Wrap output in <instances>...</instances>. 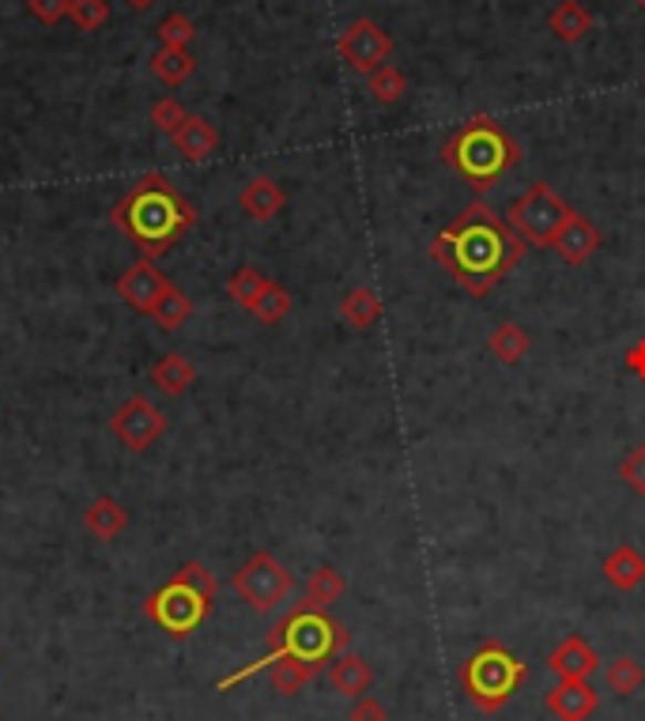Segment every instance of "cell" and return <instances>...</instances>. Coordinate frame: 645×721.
<instances>
[{
    "mask_svg": "<svg viewBox=\"0 0 645 721\" xmlns=\"http://www.w3.org/2000/svg\"><path fill=\"white\" fill-rule=\"evenodd\" d=\"M524 242L510 231L506 219L495 216L491 205L472 200L446 231L430 242L435 258L468 295H487L513 264L521 261Z\"/></svg>",
    "mask_w": 645,
    "mask_h": 721,
    "instance_id": "cell-1",
    "label": "cell"
},
{
    "mask_svg": "<svg viewBox=\"0 0 645 721\" xmlns=\"http://www.w3.org/2000/svg\"><path fill=\"white\" fill-rule=\"evenodd\" d=\"M110 223L141 250V258L155 261L170 253L197 223V208L189 205L163 175H147L117 200Z\"/></svg>",
    "mask_w": 645,
    "mask_h": 721,
    "instance_id": "cell-2",
    "label": "cell"
},
{
    "mask_svg": "<svg viewBox=\"0 0 645 721\" xmlns=\"http://www.w3.org/2000/svg\"><path fill=\"white\" fill-rule=\"evenodd\" d=\"M347 642H352L347 627H340L336 619H329L325 613H318V608L299 605V608H291V613L269 631V654H264L257 665H250V669L238 672V677L223 680L219 688H235L238 680L253 677L257 669H264V665L275 661V657H299V661L321 669V665L333 661L336 654H344Z\"/></svg>",
    "mask_w": 645,
    "mask_h": 721,
    "instance_id": "cell-3",
    "label": "cell"
},
{
    "mask_svg": "<svg viewBox=\"0 0 645 721\" xmlns=\"http://www.w3.org/2000/svg\"><path fill=\"white\" fill-rule=\"evenodd\" d=\"M441 159H446L476 194H487V189L521 159V148L499 122H491V117H472V122H465L446 140Z\"/></svg>",
    "mask_w": 645,
    "mask_h": 721,
    "instance_id": "cell-4",
    "label": "cell"
},
{
    "mask_svg": "<svg viewBox=\"0 0 645 721\" xmlns=\"http://www.w3.org/2000/svg\"><path fill=\"white\" fill-rule=\"evenodd\" d=\"M521 680H524V665L506 650L502 642H483L465 665H460L465 696L476 710H483V714H495V710L510 707Z\"/></svg>",
    "mask_w": 645,
    "mask_h": 721,
    "instance_id": "cell-5",
    "label": "cell"
},
{
    "mask_svg": "<svg viewBox=\"0 0 645 721\" xmlns=\"http://www.w3.org/2000/svg\"><path fill=\"white\" fill-rule=\"evenodd\" d=\"M570 212H574V208H570L566 200L548 186V181H537V186H529L521 197L510 200V208H506V223H510V231L518 234L521 242L543 250V245L555 242V234L562 231V223L570 219Z\"/></svg>",
    "mask_w": 645,
    "mask_h": 721,
    "instance_id": "cell-6",
    "label": "cell"
},
{
    "mask_svg": "<svg viewBox=\"0 0 645 721\" xmlns=\"http://www.w3.org/2000/svg\"><path fill=\"white\" fill-rule=\"evenodd\" d=\"M230 586H235L238 597H242L250 608H257V613H272V608H280L283 600L291 597L294 578H291V571L275 560V555L253 552L250 560L235 571Z\"/></svg>",
    "mask_w": 645,
    "mask_h": 721,
    "instance_id": "cell-7",
    "label": "cell"
},
{
    "mask_svg": "<svg viewBox=\"0 0 645 721\" xmlns=\"http://www.w3.org/2000/svg\"><path fill=\"white\" fill-rule=\"evenodd\" d=\"M208 613H211V600H205L200 593H193L189 586H181L174 578L144 600V616L155 619L174 638H186L189 631H197L208 619Z\"/></svg>",
    "mask_w": 645,
    "mask_h": 721,
    "instance_id": "cell-8",
    "label": "cell"
},
{
    "mask_svg": "<svg viewBox=\"0 0 645 721\" xmlns=\"http://www.w3.org/2000/svg\"><path fill=\"white\" fill-rule=\"evenodd\" d=\"M110 431H114L117 442L133 453H144L147 446H155L163 435H167V416L163 408H155L147 397H128L114 416H110Z\"/></svg>",
    "mask_w": 645,
    "mask_h": 721,
    "instance_id": "cell-9",
    "label": "cell"
},
{
    "mask_svg": "<svg viewBox=\"0 0 645 721\" xmlns=\"http://www.w3.org/2000/svg\"><path fill=\"white\" fill-rule=\"evenodd\" d=\"M340 61H347V69L371 76L374 69L389 65L393 58V39L385 34V27H377L374 20H355L344 34L336 39Z\"/></svg>",
    "mask_w": 645,
    "mask_h": 721,
    "instance_id": "cell-10",
    "label": "cell"
},
{
    "mask_svg": "<svg viewBox=\"0 0 645 721\" xmlns=\"http://www.w3.org/2000/svg\"><path fill=\"white\" fill-rule=\"evenodd\" d=\"M167 288H170V280L163 276V272L155 269V261H147V258H141L133 269H125L122 276H117V295H122V303L128 310H136V314H147V317H152L155 303H159Z\"/></svg>",
    "mask_w": 645,
    "mask_h": 721,
    "instance_id": "cell-11",
    "label": "cell"
},
{
    "mask_svg": "<svg viewBox=\"0 0 645 721\" xmlns=\"http://www.w3.org/2000/svg\"><path fill=\"white\" fill-rule=\"evenodd\" d=\"M548 710L559 721H589L601 710V696L589 680H559L548 691Z\"/></svg>",
    "mask_w": 645,
    "mask_h": 721,
    "instance_id": "cell-12",
    "label": "cell"
},
{
    "mask_svg": "<svg viewBox=\"0 0 645 721\" xmlns=\"http://www.w3.org/2000/svg\"><path fill=\"white\" fill-rule=\"evenodd\" d=\"M548 669L555 672L559 680H589L596 669H604V665H601V654H596L582 635H566L555 650H551Z\"/></svg>",
    "mask_w": 645,
    "mask_h": 721,
    "instance_id": "cell-13",
    "label": "cell"
},
{
    "mask_svg": "<svg viewBox=\"0 0 645 721\" xmlns=\"http://www.w3.org/2000/svg\"><path fill=\"white\" fill-rule=\"evenodd\" d=\"M601 231H596V223L593 219H585L582 212H570V219L562 223V231L555 234V253L566 264H585L589 258H593L596 250H601Z\"/></svg>",
    "mask_w": 645,
    "mask_h": 721,
    "instance_id": "cell-14",
    "label": "cell"
},
{
    "mask_svg": "<svg viewBox=\"0 0 645 721\" xmlns=\"http://www.w3.org/2000/svg\"><path fill=\"white\" fill-rule=\"evenodd\" d=\"M329 683H333L336 696H347V699H358L374 688V669L363 661L358 654L344 650L329 661Z\"/></svg>",
    "mask_w": 645,
    "mask_h": 721,
    "instance_id": "cell-15",
    "label": "cell"
},
{
    "mask_svg": "<svg viewBox=\"0 0 645 721\" xmlns=\"http://www.w3.org/2000/svg\"><path fill=\"white\" fill-rule=\"evenodd\" d=\"M238 205H242V212L257 219V223H269L283 212V205H288V194H283L280 181L272 178H253L250 186L238 194Z\"/></svg>",
    "mask_w": 645,
    "mask_h": 721,
    "instance_id": "cell-16",
    "label": "cell"
},
{
    "mask_svg": "<svg viewBox=\"0 0 645 721\" xmlns=\"http://www.w3.org/2000/svg\"><path fill=\"white\" fill-rule=\"evenodd\" d=\"M604 582L612 589H620V593L638 589L645 582V555L634 544L615 547V552L604 560Z\"/></svg>",
    "mask_w": 645,
    "mask_h": 721,
    "instance_id": "cell-17",
    "label": "cell"
},
{
    "mask_svg": "<svg viewBox=\"0 0 645 721\" xmlns=\"http://www.w3.org/2000/svg\"><path fill=\"white\" fill-rule=\"evenodd\" d=\"M174 148L186 155L189 163L208 159V155H216V148H219L216 125L205 122V117H193V114H189L186 122H181V129L174 133Z\"/></svg>",
    "mask_w": 645,
    "mask_h": 721,
    "instance_id": "cell-18",
    "label": "cell"
},
{
    "mask_svg": "<svg viewBox=\"0 0 645 721\" xmlns=\"http://www.w3.org/2000/svg\"><path fill=\"white\" fill-rule=\"evenodd\" d=\"M347 593V578L336 567H318L302 586V605L318 608V613H329L340 597Z\"/></svg>",
    "mask_w": 645,
    "mask_h": 721,
    "instance_id": "cell-19",
    "label": "cell"
},
{
    "mask_svg": "<svg viewBox=\"0 0 645 721\" xmlns=\"http://www.w3.org/2000/svg\"><path fill=\"white\" fill-rule=\"evenodd\" d=\"M84 529L98 541H114L117 533L128 529V510L110 495H98L95 503L84 510Z\"/></svg>",
    "mask_w": 645,
    "mask_h": 721,
    "instance_id": "cell-20",
    "label": "cell"
},
{
    "mask_svg": "<svg viewBox=\"0 0 645 721\" xmlns=\"http://www.w3.org/2000/svg\"><path fill=\"white\" fill-rule=\"evenodd\" d=\"M548 27H551V34H555L559 42L574 45V42H582L589 31H593V12H589L582 0H562L555 12L548 15Z\"/></svg>",
    "mask_w": 645,
    "mask_h": 721,
    "instance_id": "cell-21",
    "label": "cell"
},
{
    "mask_svg": "<svg viewBox=\"0 0 645 721\" xmlns=\"http://www.w3.org/2000/svg\"><path fill=\"white\" fill-rule=\"evenodd\" d=\"M152 382H155V389H163L167 397H181V394H189L193 382H197V367H193L186 355L170 352L152 367Z\"/></svg>",
    "mask_w": 645,
    "mask_h": 721,
    "instance_id": "cell-22",
    "label": "cell"
},
{
    "mask_svg": "<svg viewBox=\"0 0 645 721\" xmlns=\"http://www.w3.org/2000/svg\"><path fill=\"white\" fill-rule=\"evenodd\" d=\"M382 299H377V291L374 288H352L344 299H340V317H344L352 328H371L382 322Z\"/></svg>",
    "mask_w": 645,
    "mask_h": 721,
    "instance_id": "cell-23",
    "label": "cell"
},
{
    "mask_svg": "<svg viewBox=\"0 0 645 721\" xmlns=\"http://www.w3.org/2000/svg\"><path fill=\"white\" fill-rule=\"evenodd\" d=\"M487 348H491V355L499 363L513 367V363H521L524 355H529L532 341H529V333H524L518 322H502V325L491 328V336H487Z\"/></svg>",
    "mask_w": 645,
    "mask_h": 721,
    "instance_id": "cell-24",
    "label": "cell"
},
{
    "mask_svg": "<svg viewBox=\"0 0 645 721\" xmlns=\"http://www.w3.org/2000/svg\"><path fill=\"white\" fill-rule=\"evenodd\" d=\"M264 669H269V680L280 696H299V691L318 677V669L306 661H299V657H275V661H269Z\"/></svg>",
    "mask_w": 645,
    "mask_h": 721,
    "instance_id": "cell-25",
    "label": "cell"
},
{
    "mask_svg": "<svg viewBox=\"0 0 645 721\" xmlns=\"http://www.w3.org/2000/svg\"><path fill=\"white\" fill-rule=\"evenodd\" d=\"M193 69H197V61H193L189 50H181V45H163V50L152 58V72H155V76H159L167 87L186 84V80L193 76Z\"/></svg>",
    "mask_w": 645,
    "mask_h": 721,
    "instance_id": "cell-26",
    "label": "cell"
},
{
    "mask_svg": "<svg viewBox=\"0 0 645 721\" xmlns=\"http://www.w3.org/2000/svg\"><path fill=\"white\" fill-rule=\"evenodd\" d=\"M264 288H269V276H264L261 269H253V264H242V269L230 272V280H227V295L242 310H253Z\"/></svg>",
    "mask_w": 645,
    "mask_h": 721,
    "instance_id": "cell-27",
    "label": "cell"
},
{
    "mask_svg": "<svg viewBox=\"0 0 645 721\" xmlns=\"http://www.w3.org/2000/svg\"><path fill=\"white\" fill-rule=\"evenodd\" d=\"M604 683L607 691H615V696H634V691L645 683V669L634 657H615V661L604 665Z\"/></svg>",
    "mask_w": 645,
    "mask_h": 721,
    "instance_id": "cell-28",
    "label": "cell"
},
{
    "mask_svg": "<svg viewBox=\"0 0 645 721\" xmlns=\"http://www.w3.org/2000/svg\"><path fill=\"white\" fill-rule=\"evenodd\" d=\"M152 317H155V322H159L163 328H170V333H174V328H181V325H186L189 317H193V299L186 295V291H178V288L170 284L167 291H163L159 303H155Z\"/></svg>",
    "mask_w": 645,
    "mask_h": 721,
    "instance_id": "cell-29",
    "label": "cell"
},
{
    "mask_svg": "<svg viewBox=\"0 0 645 721\" xmlns=\"http://www.w3.org/2000/svg\"><path fill=\"white\" fill-rule=\"evenodd\" d=\"M250 314L261 325H280L283 317L291 314V291L283 288V284H272V280H269V288L261 291V299H257V306L250 310Z\"/></svg>",
    "mask_w": 645,
    "mask_h": 721,
    "instance_id": "cell-30",
    "label": "cell"
},
{
    "mask_svg": "<svg viewBox=\"0 0 645 721\" xmlns=\"http://www.w3.org/2000/svg\"><path fill=\"white\" fill-rule=\"evenodd\" d=\"M366 87H371L374 103L389 106V103H396V98H404V91H408V80H404L400 69L382 65V69H374L371 76H366Z\"/></svg>",
    "mask_w": 645,
    "mask_h": 721,
    "instance_id": "cell-31",
    "label": "cell"
},
{
    "mask_svg": "<svg viewBox=\"0 0 645 721\" xmlns=\"http://www.w3.org/2000/svg\"><path fill=\"white\" fill-rule=\"evenodd\" d=\"M174 582H181V586H189L193 593H200L205 600H216V589H219V582H216V574H211L205 563H181L178 571H174Z\"/></svg>",
    "mask_w": 645,
    "mask_h": 721,
    "instance_id": "cell-32",
    "label": "cell"
},
{
    "mask_svg": "<svg viewBox=\"0 0 645 721\" xmlns=\"http://www.w3.org/2000/svg\"><path fill=\"white\" fill-rule=\"evenodd\" d=\"M72 23L80 27V31H98V27L106 23V0H72L69 8Z\"/></svg>",
    "mask_w": 645,
    "mask_h": 721,
    "instance_id": "cell-33",
    "label": "cell"
},
{
    "mask_svg": "<svg viewBox=\"0 0 645 721\" xmlns=\"http://www.w3.org/2000/svg\"><path fill=\"white\" fill-rule=\"evenodd\" d=\"M620 480L634 491V495L645 499V446H634V450L623 458V464H620Z\"/></svg>",
    "mask_w": 645,
    "mask_h": 721,
    "instance_id": "cell-34",
    "label": "cell"
},
{
    "mask_svg": "<svg viewBox=\"0 0 645 721\" xmlns=\"http://www.w3.org/2000/svg\"><path fill=\"white\" fill-rule=\"evenodd\" d=\"M186 117H189V114H186V109H181L178 98H170V95H167V98H159V103L152 106V122H155V129H163V133H170V136L181 129V122H186Z\"/></svg>",
    "mask_w": 645,
    "mask_h": 721,
    "instance_id": "cell-35",
    "label": "cell"
},
{
    "mask_svg": "<svg viewBox=\"0 0 645 721\" xmlns=\"http://www.w3.org/2000/svg\"><path fill=\"white\" fill-rule=\"evenodd\" d=\"M193 23L186 20V15H167V20L159 23V39H163V45H181V50H186V45L193 42Z\"/></svg>",
    "mask_w": 645,
    "mask_h": 721,
    "instance_id": "cell-36",
    "label": "cell"
},
{
    "mask_svg": "<svg viewBox=\"0 0 645 721\" xmlns=\"http://www.w3.org/2000/svg\"><path fill=\"white\" fill-rule=\"evenodd\" d=\"M347 721H389V710H385L382 699L374 696H358L355 707L347 710Z\"/></svg>",
    "mask_w": 645,
    "mask_h": 721,
    "instance_id": "cell-37",
    "label": "cell"
},
{
    "mask_svg": "<svg viewBox=\"0 0 645 721\" xmlns=\"http://www.w3.org/2000/svg\"><path fill=\"white\" fill-rule=\"evenodd\" d=\"M27 8H31L34 20H42V23H61L64 15H69L72 0H27Z\"/></svg>",
    "mask_w": 645,
    "mask_h": 721,
    "instance_id": "cell-38",
    "label": "cell"
},
{
    "mask_svg": "<svg viewBox=\"0 0 645 721\" xmlns=\"http://www.w3.org/2000/svg\"><path fill=\"white\" fill-rule=\"evenodd\" d=\"M623 363H626V370H631L634 378L645 382V336H642V341H634L631 348H626Z\"/></svg>",
    "mask_w": 645,
    "mask_h": 721,
    "instance_id": "cell-39",
    "label": "cell"
},
{
    "mask_svg": "<svg viewBox=\"0 0 645 721\" xmlns=\"http://www.w3.org/2000/svg\"><path fill=\"white\" fill-rule=\"evenodd\" d=\"M128 4H136V8H144V4H152V0H128Z\"/></svg>",
    "mask_w": 645,
    "mask_h": 721,
    "instance_id": "cell-40",
    "label": "cell"
},
{
    "mask_svg": "<svg viewBox=\"0 0 645 721\" xmlns=\"http://www.w3.org/2000/svg\"><path fill=\"white\" fill-rule=\"evenodd\" d=\"M634 4H638V8H642V12H645V0H634Z\"/></svg>",
    "mask_w": 645,
    "mask_h": 721,
    "instance_id": "cell-41",
    "label": "cell"
}]
</instances>
